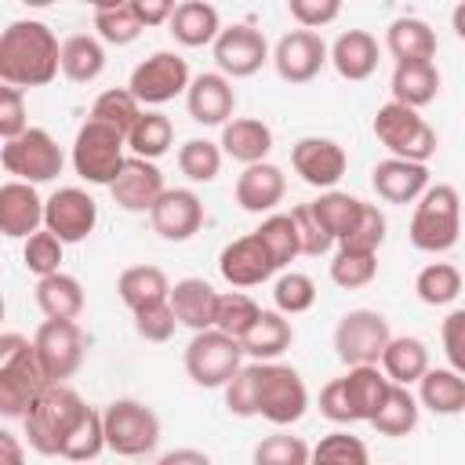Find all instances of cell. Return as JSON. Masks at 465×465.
I'll use <instances>...</instances> for the list:
<instances>
[{
	"mask_svg": "<svg viewBox=\"0 0 465 465\" xmlns=\"http://www.w3.org/2000/svg\"><path fill=\"white\" fill-rule=\"evenodd\" d=\"M193 84L189 76V62L174 51H153L145 62H138L127 76V91L138 98V105H167L178 94H185Z\"/></svg>",
	"mask_w": 465,
	"mask_h": 465,
	"instance_id": "cell-11",
	"label": "cell"
},
{
	"mask_svg": "<svg viewBox=\"0 0 465 465\" xmlns=\"http://www.w3.org/2000/svg\"><path fill=\"white\" fill-rule=\"evenodd\" d=\"M44 203L36 185L29 182H4L0 185V232L7 240H29L44 229Z\"/></svg>",
	"mask_w": 465,
	"mask_h": 465,
	"instance_id": "cell-22",
	"label": "cell"
},
{
	"mask_svg": "<svg viewBox=\"0 0 465 465\" xmlns=\"http://www.w3.org/2000/svg\"><path fill=\"white\" fill-rule=\"evenodd\" d=\"M414 294H418V302H425L432 309L450 305L461 294V272H458V265H450V262H429L414 276Z\"/></svg>",
	"mask_w": 465,
	"mask_h": 465,
	"instance_id": "cell-42",
	"label": "cell"
},
{
	"mask_svg": "<svg viewBox=\"0 0 465 465\" xmlns=\"http://www.w3.org/2000/svg\"><path fill=\"white\" fill-rule=\"evenodd\" d=\"M385 47L396 62H432L436 58V33L421 18H396L385 29Z\"/></svg>",
	"mask_w": 465,
	"mask_h": 465,
	"instance_id": "cell-35",
	"label": "cell"
},
{
	"mask_svg": "<svg viewBox=\"0 0 465 465\" xmlns=\"http://www.w3.org/2000/svg\"><path fill=\"white\" fill-rule=\"evenodd\" d=\"M105 447L120 458H142L160 443V418L142 400H113L102 411Z\"/></svg>",
	"mask_w": 465,
	"mask_h": 465,
	"instance_id": "cell-9",
	"label": "cell"
},
{
	"mask_svg": "<svg viewBox=\"0 0 465 465\" xmlns=\"http://www.w3.org/2000/svg\"><path fill=\"white\" fill-rule=\"evenodd\" d=\"M0 465H25V450L15 432H0Z\"/></svg>",
	"mask_w": 465,
	"mask_h": 465,
	"instance_id": "cell-63",
	"label": "cell"
},
{
	"mask_svg": "<svg viewBox=\"0 0 465 465\" xmlns=\"http://www.w3.org/2000/svg\"><path fill=\"white\" fill-rule=\"evenodd\" d=\"M29 131V116H25V94L18 87H0V138L11 142L18 134Z\"/></svg>",
	"mask_w": 465,
	"mask_h": 465,
	"instance_id": "cell-57",
	"label": "cell"
},
{
	"mask_svg": "<svg viewBox=\"0 0 465 465\" xmlns=\"http://www.w3.org/2000/svg\"><path fill=\"white\" fill-rule=\"evenodd\" d=\"M309 458H312V447L302 436H291L283 429L262 436L251 454L254 465H309Z\"/></svg>",
	"mask_w": 465,
	"mask_h": 465,
	"instance_id": "cell-48",
	"label": "cell"
},
{
	"mask_svg": "<svg viewBox=\"0 0 465 465\" xmlns=\"http://www.w3.org/2000/svg\"><path fill=\"white\" fill-rule=\"evenodd\" d=\"M385 229H389V222H385L381 207H378V203H363L360 225H356L338 247H345V251H363V254H378V247L385 243Z\"/></svg>",
	"mask_w": 465,
	"mask_h": 465,
	"instance_id": "cell-53",
	"label": "cell"
},
{
	"mask_svg": "<svg viewBox=\"0 0 465 465\" xmlns=\"http://www.w3.org/2000/svg\"><path fill=\"white\" fill-rule=\"evenodd\" d=\"M440 341H443V356L450 363V371L465 374V309H450L440 323Z\"/></svg>",
	"mask_w": 465,
	"mask_h": 465,
	"instance_id": "cell-58",
	"label": "cell"
},
{
	"mask_svg": "<svg viewBox=\"0 0 465 465\" xmlns=\"http://www.w3.org/2000/svg\"><path fill=\"white\" fill-rule=\"evenodd\" d=\"M240 367H243V345L222 334L218 327L193 334V341L185 345V374L200 389H225Z\"/></svg>",
	"mask_w": 465,
	"mask_h": 465,
	"instance_id": "cell-8",
	"label": "cell"
},
{
	"mask_svg": "<svg viewBox=\"0 0 465 465\" xmlns=\"http://www.w3.org/2000/svg\"><path fill=\"white\" fill-rule=\"evenodd\" d=\"M371 131L396 160H411V163H429L440 145V138L425 124V116H418V109H407L400 102H385L374 113Z\"/></svg>",
	"mask_w": 465,
	"mask_h": 465,
	"instance_id": "cell-7",
	"label": "cell"
},
{
	"mask_svg": "<svg viewBox=\"0 0 465 465\" xmlns=\"http://www.w3.org/2000/svg\"><path fill=\"white\" fill-rule=\"evenodd\" d=\"M320 414L334 425H356V411L349 403V392H345V381L341 378H331L323 389H320Z\"/></svg>",
	"mask_w": 465,
	"mask_h": 465,
	"instance_id": "cell-59",
	"label": "cell"
},
{
	"mask_svg": "<svg viewBox=\"0 0 465 465\" xmlns=\"http://www.w3.org/2000/svg\"><path fill=\"white\" fill-rule=\"evenodd\" d=\"M378 276V254H363V251H345L338 247L331 258V280L345 291H360Z\"/></svg>",
	"mask_w": 465,
	"mask_h": 465,
	"instance_id": "cell-50",
	"label": "cell"
},
{
	"mask_svg": "<svg viewBox=\"0 0 465 465\" xmlns=\"http://www.w3.org/2000/svg\"><path fill=\"white\" fill-rule=\"evenodd\" d=\"M171 309L178 316L182 327H189L193 334L211 331L214 327V312H218V291L203 280V276H185L171 287Z\"/></svg>",
	"mask_w": 465,
	"mask_h": 465,
	"instance_id": "cell-26",
	"label": "cell"
},
{
	"mask_svg": "<svg viewBox=\"0 0 465 465\" xmlns=\"http://www.w3.org/2000/svg\"><path fill=\"white\" fill-rule=\"evenodd\" d=\"M389 341H392V331L378 309H349L334 327V352L345 367L381 363V352Z\"/></svg>",
	"mask_w": 465,
	"mask_h": 465,
	"instance_id": "cell-12",
	"label": "cell"
},
{
	"mask_svg": "<svg viewBox=\"0 0 465 465\" xmlns=\"http://www.w3.org/2000/svg\"><path fill=\"white\" fill-rule=\"evenodd\" d=\"M185 109H189L193 124H200V127H225L232 120V109H236L232 80L222 73L193 76V84L185 91Z\"/></svg>",
	"mask_w": 465,
	"mask_h": 465,
	"instance_id": "cell-21",
	"label": "cell"
},
{
	"mask_svg": "<svg viewBox=\"0 0 465 465\" xmlns=\"http://www.w3.org/2000/svg\"><path fill=\"white\" fill-rule=\"evenodd\" d=\"M0 163H4L7 174H15V182L44 185V182H54V178L62 174L65 153H62V145H58L44 127H29L25 134L4 142Z\"/></svg>",
	"mask_w": 465,
	"mask_h": 465,
	"instance_id": "cell-10",
	"label": "cell"
},
{
	"mask_svg": "<svg viewBox=\"0 0 465 465\" xmlns=\"http://www.w3.org/2000/svg\"><path fill=\"white\" fill-rule=\"evenodd\" d=\"M149 222H153V232L160 240L185 243L203 225V203H200V196L193 189H167L156 200V207L149 211Z\"/></svg>",
	"mask_w": 465,
	"mask_h": 465,
	"instance_id": "cell-20",
	"label": "cell"
},
{
	"mask_svg": "<svg viewBox=\"0 0 465 465\" xmlns=\"http://www.w3.org/2000/svg\"><path fill=\"white\" fill-rule=\"evenodd\" d=\"M272 302H276V312L283 316H298V312H309L316 305V283L312 276L305 272H280V280L272 283Z\"/></svg>",
	"mask_w": 465,
	"mask_h": 465,
	"instance_id": "cell-51",
	"label": "cell"
},
{
	"mask_svg": "<svg viewBox=\"0 0 465 465\" xmlns=\"http://www.w3.org/2000/svg\"><path fill=\"white\" fill-rule=\"evenodd\" d=\"M418 403L440 418H454L465 411V374L450 367H429L418 381Z\"/></svg>",
	"mask_w": 465,
	"mask_h": 465,
	"instance_id": "cell-31",
	"label": "cell"
},
{
	"mask_svg": "<svg viewBox=\"0 0 465 465\" xmlns=\"http://www.w3.org/2000/svg\"><path fill=\"white\" fill-rule=\"evenodd\" d=\"M102 450H109L105 447V421H102V411H94V407H87V414L76 421V429L69 432V440H65V447H62V458L65 461H94Z\"/></svg>",
	"mask_w": 465,
	"mask_h": 465,
	"instance_id": "cell-47",
	"label": "cell"
},
{
	"mask_svg": "<svg viewBox=\"0 0 465 465\" xmlns=\"http://www.w3.org/2000/svg\"><path fill=\"white\" fill-rule=\"evenodd\" d=\"M407 236L425 254L450 251L458 243V236H461V196H458V189L447 185V182L429 185L425 196L414 203Z\"/></svg>",
	"mask_w": 465,
	"mask_h": 465,
	"instance_id": "cell-4",
	"label": "cell"
},
{
	"mask_svg": "<svg viewBox=\"0 0 465 465\" xmlns=\"http://www.w3.org/2000/svg\"><path fill=\"white\" fill-rule=\"evenodd\" d=\"M389 91H392V102H400L407 109H421V105L436 102V94H440L436 62H396Z\"/></svg>",
	"mask_w": 465,
	"mask_h": 465,
	"instance_id": "cell-30",
	"label": "cell"
},
{
	"mask_svg": "<svg viewBox=\"0 0 465 465\" xmlns=\"http://www.w3.org/2000/svg\"><path fill=\"white\" fill-rule=\"evenodd\" d=\"M98 225V203L80 185H62L44 203V229L62 243H84Z\"/></svg>",
	"mask_w": 465,
	"mask_h": 465,
	"instance_id": "cell-14",
	"label": "cell"
},
{
	"mask_svg": "<svg viewBox=\"0 0 465 465\" xmlns=\"http://www.w3.org/2000/svg\"><path fill=\"white\" fill-rule=\"evenodd\" d=\"M291 167L294 174L320 189V193H331L341 178H345V167H349V156L345 149L334 142V138H320V134H309V138H298L291 145Z\"/></svg>",
	"mask_w": 465,
	"mask_h": 465,
	"instance_id": "cell-17",
	"label": "cell"
},
{
	"mask_svg": "<svg viewBox=\"0 0 465 465\" xmlns=\"http://www.w3.org/2000/svg\"><path fill=\"white\" fill-rule=\"evenodd\" d=\"M171 145H174V124H171V116H163L160 109H145V113L138 116V124L131 127V134H127L131 156H142V160H153V163H156Z\"/></svg>",
	"mask_w": 465,
	"mask_h": 465,
	"instance_id": "cell-39",
	"label": "cell"
},
{
	"mask_svg": "<svg viewBox=\"0 0 465 465\" xmlns=\"http://www.w3.org/2000/svg\"><path fill=\"white\" fill-rule=\"evenodd\" d=\"M222 153L243 167L251 163H265V156L272 153V127L258 116H232L222 127Z\"/></svg>",
	"mask_w": 465,
	"mask_h": 465,
	"instance_id": "cell-25",
	"label": "cell"
},
{
	"mask_svg": "<svg viewBox=\"0 0 465 465\" xmlns=\"http://www.w3.org/2000/svg\"><path fill=\"white\" fill-rule=\"evenodd\" d=\"M171 280L160 265H131L120 272L116 280V294L120 302L131 309V312H142V309H153V305H163L171 302Z\"/></svg>",
	"mask_w": 465,
	"mask_h": 465,
	"instance_id": "cell-29",
	"label": "cell"
},
{
	"mask_svg": "<svg viewBox=\"0 0 465 465\" xmlns=\"http://www.w3.org/2000/svg\"><path fill=\"white\" fill-rule=\"evenodd\" d=\"M211 51H214L218 73L229 76V80L254 76L265 62H272V51H269L262 29H254V25H247V22H236V25L222 29Z\"/></svg>",
	"mask_w": 465,
	"mask_h": 465,
	"instance_id": "cell-15",
	"label": "cell"
},
{
	"mask_svg": "<svg viewBox=\"0 0 465 465\" xmlns=\"http://www.w3.org/2000/svg\"><path fill=\"white\" fill-rule=\"evenodd\" d=\"M418 414H421L418 396H414L407 385H392L389 396H385V403H381V411L374 414L371 425H374L381 436L400 440V436H411V432L418 429Z\"/></svg>",
	"mask_w": 465,
	"mask_h": 465,
	"instance_id": "cell-40",
	"label": "cell"
},
{
	"mask_svg": "<svg viewBox=\"0 0 465 465\" xmlns=\"http://www.w3.org/2000/svg\"><path fill=\"white\" fill-rule=\"evenodd\" d=\"M371 189L385 203H418L425 196V189H429V167L385 156V160H378L371 167Z\"/></svg>",
	"mask_w": 465,
	"mask_h": 465,
	"instance_id": "cell-23",
	"label": "cell"
},
{
	"mask_svg": "<svg viewBox=\"0 0 465 465\" xmlns=\"http://www.w3.org/2000/svg\"><path fill=\"white\" fill-rule=\"evenodd\" d=\"M331 62V47L312 29H291L272 47V69L283 84H309Z\"/></svg>",
	"mask_w": 465,
	"mask_h": 465,
	"instance_id": "cell-16",
	"label": "cell"
},
{
	"mask_svg": "<svg viewBox=\"0 0 465 465\" xmlns=\"http://www.w3.org/2000/svg\"><path fill=\"white\" fill-rule=\"evenodd\" d=\"M254 407L265 421H272L276 429H287L294 421H302V414L309 411V389L302 381V374L287 363H254Z\"/></svg>",
	"mask_w": 465,
	"mask_h": 465,
	"instance_id": "cell-6",
	"label": "cell"
},
{
	"mask_svg": "<svg viewBox=\"0 0 465 465\" xmlns=\"http://www.w3.org/2000/svg\"><path fill=\"white\" fill-rule=\"evenodd\" d=\"M222 160H225V153H222L218 142L189 138L185 145H178V171H182L189 182H196V185L214 182L218 171H222Z\"/></svg>",
	"mask_w": 465,
	"mask_h": 465,
	"instance_id": "cell-46",
	"label": "cell"
},
{
	"mask_svg": "<svg viewBox=\"0 0 465 465\" xmlns=\"http://www.w3.org/2000/svg\"><path fill=\"white\" fill-rule=\"evenodd\" d=\"M331 65L349 84H360V80L374 76V69H378V40L367 29L338 33V40L331 44Z\"/></svg>",
	"mask_w": 465,
	"mask_h": 465,
	"instance_id": "cell-27",
	"label": "cell"
},
{
	"mask_svg": "<svg viewBox=\"0 0 465 465\" xmlns=\"http://www.w3.org/2000/svg\"><path fill=\"white\" fill-rule=\"evenodd\" d=\"M450 25H454V36L465 44V0H461V4L450 11Z\"/></svg>",
	"mask_w": 465,
	"mask_h": 465,
	"instance_id": "cell-64",
	"label": "cell"
},
{
	"mask_svg": "<svg viewBox=\"0 0 465 465\" xmlns=\"http://www.w3.org/2000/svg\"><path fill=\"white\" fill-rule=\"evenodd\" d=\"M94 33H98L102 44H113V47L134 44L142 36V22H138L131 0L127 4H102V7H94Z\"/></svg>",
	"mask_w": 465,
	"mask_h": 465,
	"instance_id": "cell-43",
	"label": "cell"
},
{
	"mask_svg": "<svg viewBox=\"0 0 465 465\" xmlns=\"http://www.w3.org/2000/svg\"><path fill=\"white\" fill-rule=\"evenodd\" d=\"M291 218H294V225H298V243H302V254L320 258V254H327V251L334 247V236H331V232L320 225V218L312 214V207H309V203L291 207Z\"/></svg>",
	"mask_w": 465,
	"mask_h": 465,
	"instance_id": "cell-54",
	"label": "cell"
},
{
	"mask_svg": "<svg viewBox=\"0 0 465 465\" xmlns=\"http://www.w3.org/2000/svg\"><path fill=\"white\" fill-rule=\"evenodd\" d=\"M309 465H371V454H367V443L352 432H327L316 447H312V458Z\"/></svg>",
	"mask_w": 465,
	"mask_h": 465,
	"instance_id": "cell-49",
	"label": "cell"
},
{
	"mask_svg": "<svg viewBox=\"0 0 465 465\" xmlns=\"http://www.w3.org/2000/svg\"><path fill=\"white\" fill-rule=\"evenodd\" d=\"M47 374L36 360V349L25 334H0V414L25 418L36 396L47 389Z\"/></svg>",
	"mask_w": 465,
	"mask_h": 465,
	"instance_id": "cell-3",
	"label": "cell"
},
{
	"mask_svg": "<svg viewBox=\"0 0 465 465\" xmlns=\"http://www.w3.org/2000/svg\"><path fill=\"white\" fill-rule=\"evenodd\" d=\"M113 193V203L120 211H131V214H149L156 207V200L167 193L163 185V171L153 163V160H142V156H127L120 178L109 185Z\"/></svg>",
	"mask_w": 465,
	"mask_h": 465,
	"instance_id": "cell-18",
	"label": "cell"
},
{
	"mask_svg": "<svg viewBox=\"0 0 465 465\" xmlns=\"http://www.w3.org/2000/svg\"><path fill=\"white\" fill-rule=\"evenodd\" d=\"M312 214L320 218V225L334 236V243H341L363 218V200L352 196V193H341V189H331V193H320L316 200H309Z\"/></svg>",
	"mask_w": 465,
	"mask_h": 465,
	"instance_id": "cell-38",
	"label": "cell"
},
{
	"mask_svg": "<svg viewBox=\"0 0 465 465\" xmlns=\"http://www.w3.org/2000/svg\"><path fill=\"white\" fill-rule=\"evenodd\" d=\"M218 272H222V280L229 287H258V283H265L280 269H276L272 254L265 251V243L254 232H247V236H236L232 243L222 247Z\"/></svg>",
	"mask_w": 465,
	"mask_h": 465,
	"instance_id": "cell-19",
	"label": "cell"
},
{
	"mask_svg": "<svg viewBox=\"0 0 465 465\" xmlns=\"http://www.w3.org/2000/svg\"><path fill=\"white\" fill-rule=\"evenodd\" d=\"M84 414H87V403L69 381L65 385H47L36 396V403L29 407V414L22 418L25 443L44 458H62V447H65L69 432L76 429V421Z\"/></svg>",
	"mask_w": 465,
	"mask_h": 465,
	"instance_id": "cell-2",
	"label": "cell"
},
{
	"mask_svg": "<svg viewBox=\"0 0 465 465\" xmlns=\"http://www.w3.org/2000/svg\"><path fill=\"white\" fill-rule=\"evenodd\" d=\"M291 341H294L291 320L276 309H265L240 345H243V356H251L254 363H272L276 356H283L291 349Z\"/></svg>",
	"mask_w": 465,
	"mask_h": 465,
	"instance_id": "cell-34",
	"label": "cell"
},
{
	"mask_svg": "<svg viewBox=\"0 0 465 465\" xmlns=\"http://www.w3.org/2000/svg\"><path fill=\"white\" fill-rule=\"evenodd\" d=\"M254 236L265 243V251L272 254L276 269H287V265H291V262L302 254V243H298V225H294V218H291V214H283V211L265 214V218H262V225L254 229Z\"/></svg>",
	"mask_w": 465,
	"mask_h": 465,
	"instance_id": "cell-41",
	"label": "cell"
},
{
	"mask_svg": "<svg viewBox=\"0 0 465 465\" xmlns=\"http://www.w3.org/2000/svg\"><path fill=\"white\" fill-rule=\"evenodd\" d=\"M73 171L87 185H113L127 163V134H120L109 124L84 120L76 138H73Z\"/></svg>",
	"mask_w": 465,
	"mask_h": 465,
	"instance_id": "cell-5",
	"label": "cell"
},
{
	"mask_svg": "<svg viewBox=\"0 0 465 465\" xmlns=\"http://www.w3.org/2000/svg\"><path fill=\"white\" fill-rule=\"evenodd\" d=\"M167 33L182 47H207V44L214 47V40L222 33V15L207 0H185V4L174 7L171 22H167Z\"/></svg>",
	"mask_w": 465,
	"mask_h": 465,
	"instance_id": "cell-28",
	"label": "cell"
},
{
	"mask_svg": "<svg viewBox=\"0 0 465 465\" xmlns=\"http://www.w3.org/2000/svg\"><path fill=\"white\" fill-rule=\"evenodd\" d=\"M287 11H291V18L302 29H312L316 33L320 25H327V22H334L341 15V4L338 0H291Z\"/></svg>",
	"mask_w": 465,
	"mask_h": 465,
	"instance_id": "cell-60",
	"label": "cell"
},
{
	"mask_svg": "<svg viewBox=\"0 0 465 465\" xmlns=\"http://www.w3.org/2000/svg\"><path fill=\"white\" fill-rule=\"evenodd\" d=\"M378 367L385 371V378H389L392 385H407V389H411V385H418L421 374L429 371V349H425V341L414 338V334H392V341L385 345Z\"/></svg>",
	"mask_w": 465,
	"mask_h": 465,
	"instance_id": "cell-32",
	"label": "cell"
},
{
	"mask_svg": "<svg viewBox=\"0 0 465 465\" xmlns=\"http://www.w3.org/2000/svg\"><path fill=\"white\" fill-rule=\"evenodd\" d=\"M105 69V47L91 33H73L62 40V76L73 84H91Z\"/></svg>",
	"mask_w": 465,
	"mask_h": 465,
	"instance_id": "cell-37",
	"label": "cell"
},
{
	"mask_svg": "<svg viewBox=\"0 0 465 465\" xmlns=\"http://www.w3.org/2000/svg\"><path fill=\"white\" fill-rule=\"evenodd\" d=\"M262 312H265V309H262L251 294H243V291H229V294H218L214 327H218L222 334L236 338V341H243V338H247V331L258 323V316H262Z\"/></svg>",
	"mask_w": 465,
	"mask_h": 465,
	"instance_id": "cell-45",
	"label": "cell"
},
{
	"mask_svg": "<svg viewBox=\"0 0 465 465\" xmlns=\"http://www.w3.org/2000/svg\"><path fill=\"white\" fill-rule=\"evenodd\" d=\"M62 73V44L47 22L18 18L0 33V80L7 87H44Z\"/></svg>",
	"mask_w": 465,
	"mask_h": 465,
	"instance_id": "cell-1",
	"label": "cell"
},
{
	"mask_svg": "<svg viewBox=\"0 0 465 465\" xmlns=\"http://www.w3.org/2000/svg\"><path fill=\"white\" fill-rule=\"evenodd\" d=\"M33 349H36V360H40L47 381L65 385L84 363L87 338L76 320H44L33 334Z\"/></svg>",
	"mask_w": 465,
	"mask_h": 465,
	"instance_id": "cell-13",
	"label": "cell"
},
{
	"mask_svg": "<svg viewBox=\"0 0 465 465\" xmlns=\"http://www.w3.org/2000/svg\"><path fill=\"white\" fill-rule=\"evenodd\" d=\"M341 381H345V392H349V403H352V411H356V421H374V414L381 411V403H385V396H389V389H392V381L385 378V371L378 367V363H363V367H349L345 374H341Z\"/></svg>",
	"mask_w": 465,
	"mask_h": 465,
	"instance_id": "cell-33",
	"label": "cell"
},
{
	"mask_svg": "<svg viewBox=\"0 0 465 465\" xmlns=\"http://www.w3.org/2000/svg\"><path fill=\"white\" fill-rule=\"evenodd\" d=\"M131 7L138 15L142 29H149V25H167L178 4H171V0H131Z\"/></svg>",
	"mask_w": 465,
	"mask_h": 465,
	"instance_id": "cell-61",
	"label": "cell"
},
{
	"mask_svg": "<svg viewBox=\"0 0 465 465\" xmlns=\"http://www.w3.org/2000/svg\"><path fill=\"white\" fill-rule=\"evenodd\" d=\"M84 287L69 272H54L36 280V305L47 320H76L84 312Z\"/></svg>",
	"mask_w": 465,
	"mask_h": 465,
	"instance_id": "cell-36",
	"label": "cell"
},
{
	"mask_svg": "<svg viewBox=\"0 0 465 465\" xmlns=\"http://www.w3.org/2000/svg\"><path fill=\"white\" fill-rule=\"evenodd\" d=\"M131 316H134V331H138V338H145V341H156V345L174 338L178 316H174L171 302H163V305H153V309H142V312H131Z\"/></svg>",
	"mask_w": 465,
	"mask_h": 465,
	"instance_id": "cell-55",
	"label": "cell"
},
{
	"mask_svg": "<svg viewBox=\"0 0 465 465\" xmlns=\"http://www.w3.org/2000/svg\"><path fill=\"white\" fill-rule=\"evenodd\" d=\"M62 251H65V243H62L54 232L40 229V232H33V236L25 240L22 262H25V269H29L36 280H44V276L62 272Z\"/></svg>",
	"mask_w": 465,
	"mask_h": 465,
	"instance_id": "cell-52",
	"label": "cell"
},
{
	"mask_svg": "<svg viewBox=\"0 0 465 465\" xmlns=\"http://www.w3.org/2000/svg\"><path fill=\"white\" fill-rule=\"evenodd\" d=\"M236 203L247 214H276V203L287 193V174L276 163H251L236 178Z\"/></svg>",
	"mask_w": 465,
	"mask_h": 465,
	"instance_id": "cell-24",
	"label": "cell"
},
{
	"mask_svg": "<svg viewBox=\"0 0 465 465\" xmlns=\"http://www.w3.org/2000/svg\"><path fill=\"white\" fill-rule=\"evenodd\" d=\"M156 465H214L203 450H193V447H178V450H167Z\"/></svg>",
	"mask_w": 465,
	"mask_h": 465,
	"instance_id": "cell-62",
	"label": "cell"
},
{
	"mask_svg": "<svg viewBox=\"0 0 465 465\" xmlns=\"http://www.w3.org/2000/svg\"><path fill=\"white\" fill-rule=\"evenodd\" d=\"M254 374H258V367L254 363H243L236 371V378L225 385V407H229V414H236V418H254L258 414V407H254Z\"/></svg>",
	"mask_w": 465,
	"mask_h": 465,
	"instance_id": "cell-56",
	"label": "cell"
},
{
	"mask_svg": "<svg viewBox=\"0 0 465 465\" xmlns=\"http://www.w3.org/2000/svg\"><path fill=\"white\" fill-rule=\"evenodd\" d=\"M142 113H145V109L138 105V98H134L127 87H109V91H102V94L91 102V116H87V120H98V124L116 127L120 134H131V127L138 124Z\"/></svg>",
	"mask_w": 465,
	"mask_h": 465,
	"instance_id": "cell-44",
	"label": "cell"
}]
</instances>
